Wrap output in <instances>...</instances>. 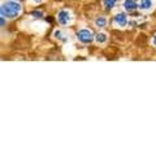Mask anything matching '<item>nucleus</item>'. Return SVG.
I'll return each mask as SVG.
<instances>
[{
  "label": "nucleus",
  "mask_w": 156,
  "mask_h": 156,
  "mask_svg": "<svg viewBox=\"0 0 156 156\" xmlns=\"http://www.w3.org/2000/svg\"><path fill=\"white\" fill-rule=\"evenodd\" d=\"M3 17H8V18H14L17 17L20 12H21V5L17 3V0H12V2H7L4 3L2 8H0Z\"/></svg>",
  "instance_id": "1"
},
{
  "label": "nucleus",
  "mask_w": 156,
  "mask_h": 156,
  "mask_svg": "<svg viewBox=\"0 0 156 156\" xmlns=\"http://www.w3.org/2000/svg\"><path fill=\"white\" fill-rule=\"evenodd\" d=\"M77 38H78V41H80L81 43H85V44H87V43H91L92 41H94V35H92V33L90 30H86V29L78 31Z\"/></svg>",
  "instance_id": "2"
},
{
  "label": "nucleus",
  "mask_w": 156,
  "mask_h": 156,
  "mask_svg": "<svg viewBox=\"0 0 156 156\" xmlns=\"http://www.w3.org/2000/svg\"><path fill=\"white\" fill-rule=\"evenodd\" d=\"M115 23L117 26H120V27H124L126 26V23H128V17H126V14L125 13H117L116 16H115Z\"/></svg>",
  "instance_id": "3"
},
{
  "label": "nucleus",
  "mask_w": 156,
  "mask_h": 156,
  "mask_svg": "<svg viewBox=\"0 0 156 156\" xmlns=\"http://www.w3.org/2000/svg\"><path fill=\"white\" fill-rule=\"evenodd\" d=\"M57 20H58V22H60L61 25H66V23L70 21V14H69V12H68V11H61V12H58Z\"/></svg>",
  "instance_id": "4"
},
{
  "label": "nucleus",
  "mask_w": 156,
  "mask_h": 156,
  "mask_svg": "<svg viewBox=\"0 0 156 156\" xmlns=\"http://www.w3.org/2000/svg\"><path fill=\"white\" fill-rule=\"evenodd\" d=\"M124 8L128 12H134L138 8V4L135 3V0H125L124 2Z\"/></svg>",
  "instance_id": "5"
},
{
  "label": "nucleus",
  "mask_w": 156,
  "mask_h": 156,
  "mask_svg": "<svg viewBox=\"0 0 156 156\" xmlns=\"http://www.w3.org/2000/svg\"><path fill=\"white\" fill-rule=\"evenodd\" d=\"M138 8L142 9V11H148V9L152 8V0H140Z\"/></svg>",
  "instance_id": "6"
},
{
  "label": "nucleus",
  "mask_w": 156,
  "mask_h": 156,
  "mask_svg": "<svg viewBox=\"0 0 156 156\" xmlns=\"http://www.w3.org/2000/svg\"><path fill=\"white\" fill-rule=\"evenodd\" d=\"M95 25L96 26H99V27H104L107 25V20L104 17H99V18H96L95 20Z\"/></svg>",
  "instance_id": "7"
},
{
  "label": "nucleus",
  "mask_w": 156,
  "mask_h": 156,
  "mask_svg": "<svg viewBox=\"0 0 156 156\" xmlns=\"http://www.w3.org/2000/svg\"><path fill=\"white\" fill-rule=\"evenodd\" d=\"M95 39H96L98 43H104L107 41V35L104 33H99V34H96L95 35Z\"/></svg>",
  "instance_id": "8"
},
{
  "label": "nucleus",
  "mask_w": 156,
  "mask_h": 156,
  "mask_svg": "<svg viewBox=\"0 0 156 156\" xmlns=\"http://www.w3.org/2000/svg\"><path fill=\"white\" fill-rule=\"evenodd\" d=\"M117 0H104V7L105 9H112L115 5H116Z\"/></svg>",
  "instance_id": "9"
},
{
  "label": "nucleus",
  "mask_w": 156,
  "mask_h": 156,
  "mask_svg": "<svg viewBox=\"0 0 156 156\" xmlns=\"http://www.w3.org/2000/svg\"><path fill=\"white\" fill-rule=\"evenodd\" d=\"M55 37L58 38V39H61V31H60V30H56V31H55Z\"/></svg>",
  "instance_id": "10"
},
{
  "label": "nucleus",
  "mask_w": 156,
  "mask_h": 156,
  "mask_svg": "<svg viewBox=\"0 0 156 156\" xmlns=\"http://www.w3.org/2000/svg\"><path fill=\"white\" fill-rule=\"evenodd\" d=\"M33 16L34 17H42V12H33Z\"/></svg>",
  "instance_id": "11"
},
{
  "label": "nucleus",
  "mask_w": 156,
  "mask_h": 156,
  "mask_svg": "<svg viewBox=\"0 0 156 156\" xmlns=\"http://www.w3.org/2000/svg\"><path fill=\"white\" fill-rule=\"evenodd\" d=\"M4 23H5V21H4V17L2 16V26H4Z\"/></svg>",
  "instance_id": "12"
},
{
  "label": "nucleus",
  "mask_w": 156,
  "mask_h": 156,
  "mask_svg": "<svg viewBox=\"0 0 156 156\" xmlns=\"http://www.w3.org/2000/svg\"><path fill=\"white\" fill-rule=\"evenodd\" d=\"M152 43H154V44H155V46H156V35H155V37H154V41H152Z\"/></svg>",
  "instance_id": "13"
},
{
  "label": "nucleus",
  "mask_w": 156,
  "mask_h": 156,
  "mask_svg": "<svg viewBox=\"0 0 156 156\" xmlns=\"http://www.w3.org/2000/svg\"><path fill=\"white\" fill-rule=\"evenodd\" d=\"M42 2H43V0H34V3H38V4L42 3Z\"/></svg>",
  "instance_id": "14"
}]
</instances>
